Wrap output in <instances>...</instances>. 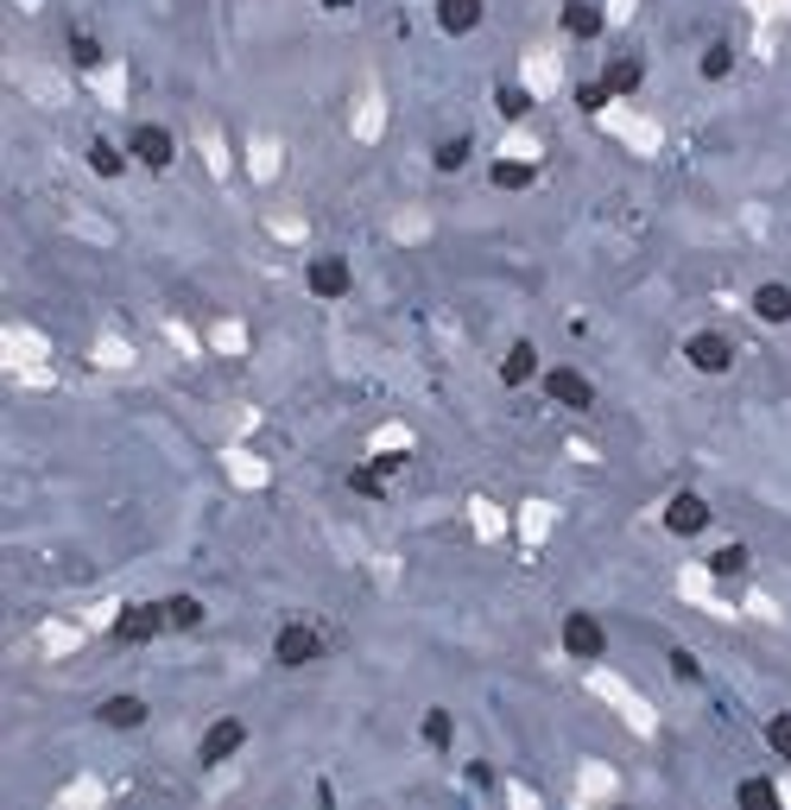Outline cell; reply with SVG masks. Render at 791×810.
Wrapping results in <instances>:
<instances>
[{"label":"cell","mask_w":791,"mask_h":810,"mask_svg":"<svg viewBox=\"0 0 791 810\" xmlns=\"http://www.w3.org/2000/svg\"><path fill=\"white\" fill-rule=\"evenodd\" d=\"M754 317H759V324H791V286H759V292H754Z\"/></svg>","instance_id":"13"},{"label":"cell","mask_w":791,"mask_h":810,"mask_svg":"<svg viewBox=\"0 0 791 810\" xmlns=\"http://www.w3.org/2000/svg\"><path fill=\"white\" fill-rule=\"evenodd\" d=\"M564 33H570V38H595V33H602V13H595L589 0H570V7H564Z\"/></svg>","instance_id":"15"},{"label":"cell","mask_w":791,"mask_h":810,"mask_svg":"<svg viewBox=\"0 0 791 810\" xmlns=\"http://www.w3.org/2000/svg\"><path fill=\"white\" fill-rule=\"evenodd\" d=\"M349 488H355V494H367V501H374V494H380V476H374V469H355V476H349Z\"/></svg>","instance_id":"29"},{"label":"cell","mask_w":791,"mask_h":810,"mask_svg":"<svg viewBox=\"0 0 791 810\" xmlns=\"http://www.w3.org/2000/svg\"><path fill=\"white\" fill-rule=\"evenodd\" d=\"M165 615H172V627H197V621H203V602H197V595H172Z\"/></svg>","instance_id":"21"},{"label":"cell","mask_w":791,"mask_h":810,"mask_svg":"<svg viewBox=\"0 0 791 810\" xmlns=\"http://www.w3.org/2000/svg\"><path fill=\"white\" fill-rule=\"evenodd\" d=\"M127 152H134L140 165H152V172H165V165L178 159V140H172L159 121H140V127H134V140H127Z\"/></svg>","instance_id":"3"},{"label":"cell","mask_w":791,"mask_h":810,"mask_svg":"<svg viewBox=\"0 0 791 810\" xmlns=\"http://www.w3.org/2000/svg\"><path fill=\"white\" fill-rule=\"evenodd\" d=\"M576 102H582V109H589V114H602V109H608V102H614V96H608V89H602V83H582V89H576Z\"/></svg>","instance_id":"26"},{"label":"cell","mask_w":791,"mask_h":810,"mask_svg":"<svg viewBox=\"0 0 791 810\" xmlns=\"http://www.w3.org/2000/svg\"><path fill=\"white\" fill-rule=\"evenodd\" d=\"M102 722H109V729H140V722H146V703L121 691V697L102 703Z\"/></svg>","instance_id":"14"},{"label":"cell","mask_w":791,"mask_h":810,"mask_svg":"<svg viewBox=\"0 0 791 810\" xmlns=\"http://www.w3.org/2000/svg\"><path fill=\"white\" fill-rule=\"evenodd\" d=\"M437 26L450 38L475 33V26H481V0H437Z\"/></svg>","instance_id":"10"},{"label":"cell","mask_w":791,"mask_h":810,"mask_svg":"<svg viewBox=\"0 0 791 810\" xmlns=\"http://www.w3.org/2000/svg\"><path fill=\"white\" fill-rule=\"evenodd\" d=\"M602 646H608V633H602L595 615H570L564 621V653L570 659H602Z\"/></svg>","instance_id":"5"},{"label":"cell","mask_w":791,"mask_h":810,"mask_svg":"<svg viewBox=\"0 0 791 810\" xmlns=\"http://www.w3.org/2000/svg\"><path fill=\"white\" fill-rule=\"evenodd\" d=\"M766 747H773L779 760H791V716H773V722H766Z\"/></svg>","instance_id":"23"},{"label":"cell","mask_w":791,"mask_h":810,"mask_svg":"<svg viewBox=\"0 0 791 810\" xmlns=\"http://www.w3.org/2000/svg\"><path fill=\"white\" fill-rule=\"evenodd\" d=\"M665 526H671L678 539H696V532H710V501H703V494H671V507H665Z\"/></svg>","instance_id":"6"},{"label":"cell","mask_w":791,"mask_h":810,"mask_svg":"<svg viewBox=\"0 0 791 810\" xmlns=\"http://www.w3.org/2000/svg\"><path fill=\"white\" fill-rule=\"evenodd\" d=\"M241 741H248V729H241L235 716H222L216 729L203 735V747H197V754H203V767H222V760H235V754H241Z\"/></svg>","instance_id":"8"},{"label":"cell","mask_w":791,"mask_h":810,"mask_svg":"<svg viewBox=\"0 0 791 810\" xmlns=\"http://www.w3.org/2000/svg\"><path fill=\"white\" fill-rule=\"evenodd\" d=\"M602 89H608L614 102H627V96L640 89V58H608V64H602Z\"/></svg>","instance_id":"12"},{"label":"cell","mask_w":791,"mask_h":810,"mask_svg":"<svg viewBox=\"0 0 791 810\" xmlns=\"http://www.w3.org/2000/svg\"><path fill=\"white\" fill-rule=\"evenodd\" d=\"M544 393H551L557 405H570V412H589V405H595V387H589L576 368H551L544 374Z\"/></svg>","instance_id":"7"},{"label":"cell","mask_w":791,"mask_h":810,"mask_svg":"<svg viewBox=\"0 0 791 810\" xmlns=\"http://www.w3.org/2000/svg\"><path fill=\"white\" fill-rule=\"evenodd\" d=\"M304 286H311L317 298H342V292H349V260H342V254H317V260H311V273H304Z\"/></svg>","instance_id":"9"},{"label":"cell","mask_w":791,"mask_h":810,"mask_svg":"<svg viewBox=\"0 0 791 810\" xmlns=\"http://www.w3.org/2000/svg\"><path fill=\"white\" fill-rule=\"evenodd\" d=\"M425 741H431L437 754L450 747V716H443V709H431V716H425Z\"/></svg>","instance_id":"25"},{"label":"cell","mask_w":791,"mask_h":810,"mask_svg":"<svg viewBox=\"0 0 791 810\" xmlns=\"http://www.w3.org/2000/svg\"><path fill=\"white\" fill-rule=\"evenodd\" d=\"M734 805H741V810H773V805H779V785H773V779H741Z\"/></svg>","instance_id":"16"},{"label":"cell","mask_w":791,"mask_h":810,"mask_svg":"<svg viewBox=\"0 0 791 810\" xmlns=\"http://www.w3.org/2000/svg\"><path fill=\"white\" fill-rule=\"evenodd\" d=\"M526 109H532V96H526V89H501V114H506V121H519Z\"/></svg>","instance_id":"27"},{"label":"cell","mask_w":791,"mask_h":810,"mask_svg":"<svg viewBox=\"0 0 791 810\" xmlns=\"http://www.w3.org/2000/svg\"><path fill=\"white\" fill-rule=\"evenodd\" d=\"M494 185H501V190H526V185H532V159H501V165H494Z\"/></svg>","instance_id":"18"},{"label":"cell","mask_w":791,"mask_h":810,"mask_svg":"<svg viewBox=\"0 0 791 810\" xmlns=\"http://www.w3.org/2000/svg\"><path fill=\"white\" fill-rule=\"evenodd\" d=\"M165 627H172L165 602H127V608L114 615V640H121V646H146V640H159Z\"/></svg>","instance_id":"1"},{"label":"cell","mask_w":791,"mask_h":810,"mask_svg":"<svg viewBox=\"0 0 791 810\" xmlns=\"http://www.w3.org/2000/svg\"><path fill=\"white\" fill-rule=\"evenodd\" d=\"M273 659L279 665H291V671H298V665H317L324 659V633H317V627H279V640H273Z\"/></svg>","instance_id":"2"},{"label":"cell","mask_w":791,"mask_h":810,"mask_svg":"<svg viewBox=\"0 0 791 810\" xmlns=\"http://www.w3.org/2000/svg\"><path fill=\"white\" fill-rule=\"evenodd\" d=\"M71 58H76V71H102V45H96L89 33L71 38Z\"/></svg>","instance_id":"22"},{"label":"cell","mask_w":791,"mask_h":810,"mask_svg":"<svg viewBox=\"0 0 791 810\" xmlns=\"http://www.w3.org/2000/svg\"><path fill=\"white\" fill-rule=\"evenodd\" d=\"M89 165H96L102 178H121V165H127V152H114L109 140H89Z\"/></svg>","instance_id":"19"},{"label":"cell","mask_w":791,"mask_h":810,"mask_svg":"<svg viewBox=\"0 0 791 810\" xmlns=\"http://www.w3.org/2000/svg\"><path fill=\"white\" fill-rule=\"evenodd\" d=\"M253 172H260V178H273V172H279V152L266 147V140L253 147Z\"/></svg>","instance_id":"28"},{"label":"cell","mask_w":791,"mask_h":810,"mask_svg":"<svg viewBox=\"0 0 791 810\" xmlns=\"http://www.w3.org/2000/svg\"><path fill=\"white\" fill-rule=\"evenodd\" d=\"M468 152H475V140H468V134H450V140H437V172H463Z\"/></svg>","instance_id":"17"},{"label":"cell","mask_w":791,"mask_h":810,"mask_svg":"<svg viewBox=\"0 0 791 810\" xmlns=\"http://www.w3.org/2000/svg\"><path fill=\"white\" fill-rule=\"evenodd\" d=\"M710 570H716V577H741V570H748V545H721V552L710 557Z\"/></svg>","instance_id":"20"},{"label":"cell","mask_w":791,"mask_h":810,"mask_svg":"<svg viewBox=\"0 0 791 810\" xmlns=\"http://www.w3.org/2000/svg\"><path fill=\"white\" fill-rule=\"evenodd\" d=\"M683 355H690V368H696V374H728V368H734V342H728V336H716V330L690 336V342H683Z\"/></svg>","instance_id":"4"},{"label":"cell","mask_w":791,"mask_h":810,"mask_svg":"<svg viewBox=\"0 0 791 810\" xmlns=\"http://www.w3.org/2000/svg\"><path fill=\"white\" fill-rule=\"evenodd\" d=\"M671 665H678V678H696L703 665H696V653H671Z\"/></svg>","instance_id":"30"},{"label":"cell","mask_w":791,"mask_h":810,"mask_svg":"<svg viewBox=\"0 0 791 810\" xmlns=\"http://www.w3.org/2000/svg\"><path fill=\"white\" fill-rule=\"evenodd\" d=\"M734 71V51H728V45H710V51H703V76H728Z\"/></svg>","instance_id":"24"},{"label":"cell","mask_w":791,"mask_h":810,"mask_svg":"<svg viewBox=\"0 0 791 810\" xmlns=\"http://www.w3.org/2000/svg\"><path fill=\"white\" fill-rule=\"evenodd\" d=\"M501 380L506 387H526V380H539V349L532 342H513L501 355Z\"/></svg>","instance_id":"11"}]
</instances>
